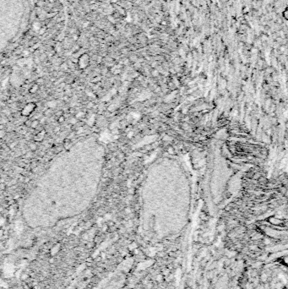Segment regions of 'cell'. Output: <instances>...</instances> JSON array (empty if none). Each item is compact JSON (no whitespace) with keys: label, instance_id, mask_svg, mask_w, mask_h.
<instances>
[{"label":"cell","instance_id":"obj_5","mask_svg":"<svg viewBox=\"0 0 288 289\" xmlns=\"http://www.w3.org/2000/svg\"><path fill=\"white\" fill-rule=\"evenodd\" d=\"M132 135H133V132H130V133L129 134V135H128V137H129V138H130V137H131Z\"/></svg>","mask_w":288,"mask_h":289},{"label":"cell","instance_id":"obj_4","mask_svg":"<svg viewBox=\"0 0 288 289\" xmlns=\"http://www.w3.org/2000/svg\"><path fill=\"white\" fill-rule=\"evenodd\" d=\"M36 125H37V122H36V121H35V122L32 123V125H31V126L33 127V128H36Z\"/></svg>","mask_w":288,"mask_h":289},{"label":"cell","instance_id":"obj_2","mask_svg":"<svg viewBox=\"0 0 288 289\" xmlns=\"http://www.w3.org/2000/svg\"><path fill=\"white\" fill-rule=\"evenodd\" d=\"M47 106H48V107H55V106H56V102H55V101H48V102H47Z\"/></svg>","mask_w":288,"mask_h":289},{"label":"cell","instance_id":"obj_7","mask_svg":"<svg viewBox=\"0 0 288 289\" xmlns=\"http://www.w3.org/2000/svg\"><path fill=\"white\" fill-rule=\"evenodd\" d=\"M126 212H127V213H129V212H130V209L127 208V209H126Z\"/></svg>","mask_w":288,"mask_h":289},{"label":"cell","instance_id":"obj_1","mask_svg":"<svg viewBox=\"0 0 288 289\" xmlns=\"http://www.w3.org/2000/svg\"><path fill=\"white\" fill-rule=\"evenodd\" d=\"M33 107H34L33 105H31V104H29V105H27L26 107L24 108V110H23V114H25V115L29 114V113L32 111V109H33Z\"/></svg>","mask_w":288,"mask_h":289},{"label":"cell","instance_id":"obj_3","mask_svg":"<svg viewBox=\"0 0 288 289\" xmlns=\"http://www.w3.org/2000/svg\"><path fill=\"white\" fill-rule=\"evenodd\" d=\"M104 218H105L106 220H108V219H110L111 218V214H106Z\"/></svg>","mask_w":288,"mask_h":289},{"label":"cell","instance_id":"obj_6","mask_svg":"<svg viewBox=\"0 0 288 289\" xmlns=\"http://www.w3.org/2000/svg\"><path fill=\"white\" fill-rule=\"evenodd\" d=\"M62 121H64V118H63V117H60V119H59V122H62Z\"/></svg>","mask_w":288,"mask_h":289}]
</instances>
